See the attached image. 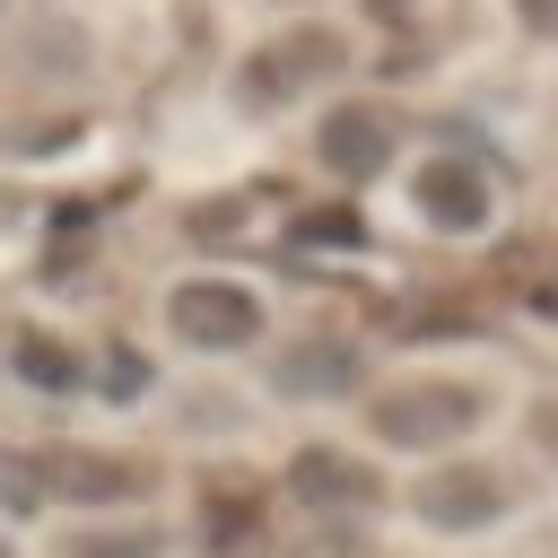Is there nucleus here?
Instances as JSON below:
<instances>
[{
  "label": "nucleus",
  "mask_w": 558,
  "mask_h": 558,
  "mask_svg": "<svg viewBox=\"0 0 558 558\" xmlns=\"http://www.w3.org/2000/svg\"><path fill=\"white\" fill-rule=\"evenodd\" d=\"M418 201H427V218L471 227V218H480V174L453 166V157H436V166H418Z\"/></svg>",
  "instance_id": "nucleus-10"
},
{
  "label": "nucleus",
  "mask_w": 558,
  "mask_h": 558,
  "mask_svg": "<svg viewBox=\"0 0 558 558\" xmlns=\"http://www.w3.org/2000/svg\"><path fill=\"white\" fill-rule=\"evenodd\" d=\"M270 384H279L288 401H305V392H340L349 375H340V349H331V340H305V349H288V357L270 366Z\"/></svg>",
  "instance_id": "nucleus-11"
},
{
  "label": "nucleus",
  "mask_w": 558,
  "mask_h": 558,
  "mask_svg": "<svg viewBox=\"0 0 558 558\" xmlns=\"http://www.w3.org/2000/svg\"><path fill=\"white\" fill-rule=\"evenodd\" d=\"M35 514H52L35 480V445H0V523H35Z\"/></svg>",
  "instance_id": "nucleus-12"
},
{
  "label": "nucleus",
  "mask_w": 558,
  "mask_h": 558,
  "mask_svg": "<svg viewBox=\"0 0 558 558\" xmlns=\"http://www.w3.org/2000/svg\"><path fill=\"white\" fill-rule=\"evenodd\" d=\"M366 418H375V436H384V445H445V436L471 418V401H462V392H445V384H401V392H384Z\"/></svg>",
  "instance_id": "nucleus-6"
},
{
  "label": "nucleus",
  "mask_w": 558,
  "mask_h": 558,
  "mask_svg": "<svg viewBox=\"0 0 558 558\" xmlns=\"http://www.w3.org/2000/svg\"><path fill=\"white\" fill-rule=\"evenodd\" d=\"M35 480H44L52 514H122L148 497L157 471L122 445H35Z\"/></svg>",
  "instance_id": "nucleus-2"
},
{
  "label": "nucleus",
  "mask_w": 558,
  "mask_h": 558,
  "mask_svg": "<svg viewBox=\"0 0 558 558\" xmlns=\"http://www.w3.org/2000/svg\"><path fill=\"white\" fill-rule=\"evenodd\" d=\"M331 70H340V35L331 26H296V35H279V44H262V52L235 61V105L244 113H279V105H296Z\"/></svg>",
  "instance_id": "nucleus-3"
},
{
  "label": "nucleus",
  "mask_w": 558,
  "mask_h": 558,
  "mask_svg": "<svg viewBox=\"0 0 558 558\" xmlns=\"http://www.w3.org/2000/svg\"><path fill=\"white\" fill-rule=\"evenodd\" d=\"M0 366H9V384H17V392H35V401H78V392L96 384L87 349H78L70 331H52V323H9Z\"/></svg>",
  "instance_id": "nucleus-4"
},
{
  "label": "nucleus",
  "mask_w": 558,
  "mask_h": 558,
  "mask_svg": "<svg viewBox=\"0 0 558 558\" xmlns=\"http://www.w3.org/2000/svg\"><path fill=\"white\" fill-rule=\"evenodd\" d=\"M44 558H174V532L157 523V514H70V523H52V541H44Z\"/></svg>",
  "instance_id": "nucleus-5"
},
{
  "label": "nucleus",
  "mask_w": 558,
  "mask_h": 558,
  "mask_svg": "<svg viewBox=\"0 0 558 558\" xmlns=\"http://www.w3.org/2000/svg\"><path fill=\"white\" fill-rule=\"evenodd\" d=\"M157 323H166V340L192 349V357H235V349L262 340L270 314H262V288L227 279V270H192V279H174V288L157 296Z\"/></svg>",
  "instance_id": "nucleus-1"
},
{
  "label": "nucleus",
  "mask_w": 558,
  "mask_h": 558,
  "mask_svg": "<svg viewBox=\"0 0 558 558\" xmlns=\"http://www.w3.org/2000/svg\"><path fill=\"white\" fill-rule=\"evenodd\" d=\"M26 70H35V78H70V70H87V35H78L61 9H44V17L26 26Z\"/></svg>",
  "instance_id": "nucleus-9"
},
{
  "label": "nucleus",
  "mask_w": 558,
  "mask_h": 558,
  "mask_svg": "<svg viewBox=\"0 0 558 558\" xmlns=\"http://www.w3.org/2000/svg\"><path fill=\"white\" fill-rule=\"evenodd\" d=\"M288 497H296V506H314V514H340V506H366V497H375V480H366L349 453L314 445V453H296V462H288Z\"/></svg>",
  "instance_id": "nucleus-8"
},
{
  "label": "nucleus",
  "mask_w": 558,
  "mask_h": 558,
  "mask_svg": "<svg viewBox=\"0 0 558 558\" xmlns=\"http://www.w3.org/2000/svg\"><path fill=\"white\" fill-rule=\"evenodd\" d=\"M0 558H26V549H17V523H0Z\"/></svg>",
  "instance_id": "nucleus-13"
},
{
  "label": "nucleus",
  "mask_w": 558,
  "mask_h": 558,
  "mask_svg": "<svg viewBox=\"0 0 558 558\" xmlns=\"http://www.w3.org/2000/svg\"><path fill=\"white\" fill-rule=\"evenodd\" d=\"M314 157L331 166V174H375L384 157H392V122H384V105H331L323 113V131H314Z\"/></svg>",
  "instance_id": "nucleus-7"
}]
</instances>
